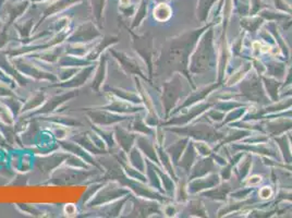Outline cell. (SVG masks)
Listing matches in <instances>:
<instances>
[{
    "label": "cell",
    "instance_id": "6da1fadb",
    "mask_svg": "<svg viewBox=\"0 0 292 218\" xmlns=\"http://www.w3.org/2000/svg\"><path fill=\"white\" fill-rule=\"evenodd\" d=\"M171 16V9L166 3H161L154 9V17L158 21H167Z\"/></svg>",
    "mask_w": 292,
    "mask_h": 218
},
{
    "label": "cell",
    "instance_id": "7a4b0ae2",
    "mask_svg": "<svg viewBox=\"0 0 292 218\" xmlns=\"http://www.w3.org/2000/svg\"><path fill=\"white\" fill-rule=\"evenodd\" d=\"M260 197H262L263 199H267L272 195V190L271 188H267V186H265V188H263L262 190H260Z\"/></svg>",
    "mask_w": 292,
    "mask_h": 218
},
{
    "label": "cell",
    "instance_id": "3957f363",
    "mask_svg": "<svg viewBox=\"0 0 292 218\" xmlns=\"http://www.w3.org/2000/svg\"><path fill=\"white\" fill-rule=\"evenodd\" d=\"M250 184H259V182H260V177H258V176H255V177H252L251 179H250Z\"/></svg>",
    "mask_w": 292,
    "mask_h": 218
},
{
    "label": "cell",
    "instance_id": "277c9868",
    "mask_svg": "<svg viewBox=\"0 0 292 218\" xmlns=\"http://www.w3.org/2000/svg\"><path fill=\"white\" fill-rule=\"evenodd\" d=\"M260 50L262 51V52H268V51H271V47H269V46H264L263 48H260Z\"/></svg>",
    "mask_w": 292,
    "mask_h": 218
},
{
    "label": "cell",
    "instance_id": "5b68a950",
    "mask_svg": "<svg viewBox=\"0 0 292 218\" xmlns=\"http://www.w3.org/2000/svg\"><path fill=\"white\" fill-rule=\"evenodd\" d=\"M120 2L122 3V6H128V4H129V0H120Z\"/></svg>",
    "mask_w": 292,
    "mask_h": 218
}]
</instances>
